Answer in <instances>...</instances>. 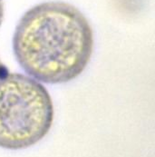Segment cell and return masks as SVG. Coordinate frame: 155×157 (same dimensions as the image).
Returning <instances> with one entry per match:
<instances>
[{"mask_svg":"<svg viewBox=\"0 0 155 157\" xmlns=\"http://www.w3.org/2000/svg\"><path fill=\"white\" fill-rule=\"evenodd\" d=\"M3 18H4V4H3V0H0V25L3 22Z\"/></svg>","mask_w":155,"mask_h":157,"instance_id":"cell-3","label":"cell"},{"mask_svg":"<svg viewBox=\"0 0 155 157\" xmlns=\"http://www.w3.org/2000/svg\"><path fill=\"white\" fill-rule=\"evenodd\" d=\"M54 121L52 98L34 78L17 73L0 77V147L22 150L39 143Z\"/></svg>","mask_w":155,"mask_h":157,"instance_id":"cell-2","label":"cell"},{"mask_svg":"<svg viewBox=\"0 0 155 157\" xmlns=\"http://www.w3.org/2000/svg\"><path fill=\"white\" fill-rule=\"evenodd\" d=\"M5 73H6V71H5V67H4V65L2 64L1 60H0V77H1Z\"/></svg>","mask_w":155,"mask_h":157,"instance_id":"cell-4","label":"cell"},{"mask_svg":"<svg viewBox=\"0 0 155 157\" xmlns=\"http://www.w3.org/2000/svg\"><path fill=\"white\" fill-rule=\"evenodd\" d=\"M13 49L17 61L32 78L62 84L78 77L93 51V33L84 14L61 1L30 8L19 20Z\"/></svg>","mask_w":155,"mask_h":157,"instance_id":"cell-1","label":"cell"}]
</instances>
